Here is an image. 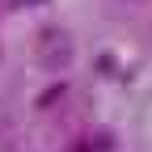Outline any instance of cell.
I'll return each mask as SVG.
<instances>
[{"instance_id": "2", "label": "cell", "mask_w": 152, "mask_h": 152, "mask_svg": "<svg viewBox=\"0 0 152 152\" xmlns=\"http://www.w3.org/2000/svg\"><path fill=\"white\" fill-rule=\"evenodd\" d=\"M59 97H64V85H51V89H47V97H38V110H47V106H55Z\"/></svg>"}, {"instance_id": "1", "label": "cell", "mask_w": 152, "mask_h": 152, "mask_svg": "<svg viewBox=\"0 0 152 152\" xmlns=\"http://www.w3.org/2000/svg\"><path fill=\"white\" fill-rule=\"evenodd\" d=\"M76 59V38L59 26H47L42 34L34 38V64L42 72H68Z\"/></svg>"}]
</instances>
